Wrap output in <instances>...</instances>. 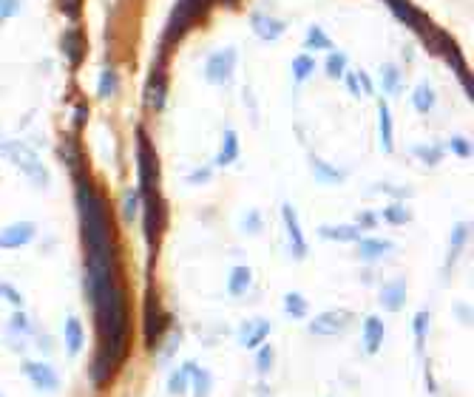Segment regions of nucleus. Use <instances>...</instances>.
Segmentation results:
<instances>
[{
	"mask_svg": "<svg viewBox=\"0 0 474 397\" xmlns=\"http://www.w3.org/2000/svg\"><path fill=\"white\" fill-rule=\"evenodd\" d=\"M383 3L395 12V17H398L401 23H406L409 29H415V31H420V34H429V20L409 3V0H383Z\"/></svg>",
	"mask_w": 474,
	"mask_h": 397,
	"instance_id": "obj_12",
	"label": "nucleus"
},
{
	"mask_svg": "<svg viewBox=\"0 0 474 397\" xmlns=\"http://www.w3.org/2000/svg\"><path fill=\"white\" fill-rule=\"evenodd\" d=\"M313 71H316V60H313L310 54H298V57L292 60V77H295V82L310 80Z\"/></svg>",
	"mask_w": 474,
	"mask_h": 397,
	"instance_id": "obj_34",
	"label": "nucleus"
},
{
	"mask_svg": "<svg viewBox=\"0 0 474 397\" xmlns=\"http://www.w3.org/2000/svg\"><path fill=\"white\" fill-rule=\"evenodd\" d=\"M383 218H386V222H390L392 227H401V225H409V222H412V210H409L403 202H392V204H386Z\"/></svg>",
	"mask_w": 474,
	"mask_h": 397,
	"instance_id": "obj_31",
	"label": "nucleus"
},
{
	"mask_svg": "<svg viewBox=\"0 0 474 397\" xmlns=\"http://www.w3.org/2000/svg\"><path fill=\"white\" fill-rule=\"evenodd\" d=\"M185 389H188V375H185V369H179V372L170 375L168 391H170V394H185Z\"/></svg>",
	"mask_w": 474,
	"mask_h": 397,
	"instance_id": "obj_42",
	"label": "nucleus"
},
{
	"mask_svg": "<svg viewBox=\"0 0 474 397\" xmlns=\"http://www.w3.org/2000/svg\"><path fill=\"white\" fill-rule=\"evenodd\" d=\"M380 306L386 313H401L406 306V278H392L380 287Z\"/></svg>",
	"mask_w": 474,
	"mask_h": 397,
	"instance_id": "obj_13",
	"label": "nucleus"
},
{
	"mask_svg": "<svg viewBox=\"0 0 474 397\" xmlns=\"http://www.w3.org/2000/svg\"><path fill=\"white\" fill-rule=\"evenodd\" d=\"M341 80L347 82V91H350L355 100H358V97H364V94H361V82H358V74H355V71H350V68H347Z\"/></svg>",
	"mask_w": 474,
	"mask_h": 397,
	"instance_id": "obj_44",
	"label": "nucleus"
},
{
	"mask_svg": "<svg viewBox=\"0 0 474 397\" xmlns=\"http://www.w3.org/2000/svg\"><path fill=\"white\" fill-rule=\"evenodd\" d=\"M82 52H85L82 34H80L77 29H68V31L63 34V54H66V60H68L71 66H77V63L82 60Z\"/></svg>",
	"mask_w": 474,
	"mask_h": 397,
	"instance_id": "obj_23",
	"label": "nucleus"
},
{
	"mask_svg": "<svg viewBox=\"0 0 474 397\" xmlns=\"http://www.w3.org/2000/svg\"><path fill=\"white\" fill-rule=\"evenodd\" d=\"M454 315H457V321H463V324H471V306L468 304H454Z\"/></svg>",
	"mask_w": 474,
	"mask_h": 397,
	"instance_id": "obj_48",
	"label": "nucleus"
},
{
	"mask_svg": "<svg viewBox=\"0 0 474 397\" xmlns=\"http://www.w3.org/2000/svg\"><path fill=\"white\" fill-rule=\"evenodd\" d=\"M182 369H185V375H188V386H191L193 397H210V391H213V377H210V372L202 369V366H196L193 361H188Z\"/></svg>",
	"mask_w": 474,
	"mask_h": 397,
	"instance_id": "obj_16",
	"label": "nucleus"
},
{
	"mask_svg": "<svg viewBox=\"0 0 474 397\" xmlns=\"http://www.w3.org/2000/svg\"><path fill=\"white\" fill-rule=\"evenodd\" d=\"M324 71H327V77L329 80H341L343 77V71H347V54L343 52H329V57H327V63H324Z\"/></svg>",
	"mask_w": 474,
	"mask_h": 397,
	"instance_id": "obj_33",
	"label": "nucleus"
},
{
	"mask_svg": "<svg viewBox=\"0 0 474 397\" xmlns=\"http://www.w3.org/2000/svg\"><path fill=\"white\" fill-rule=\"evenodd\" d=\"M236 60H239L236 46H228V49L213 52V54L205 60V80H207L210 85H225V82L233 77Z\"/></svg>",
	"mask_w": 474,
	"mask_h": 397,
	"instance_id": "obj_5",
	"label": "nucleus"
},
{
	"mask_svg": "<svg viewBox=\"0 0 474 397\" xmlns=\"http://www.w3.org/2000/svg\"><path fill=\"white\" fill-rule=\"evenodd\" d=\"M284 313H287L292 321H304V318H307V313H310V304L304 301V295H298V292H287V298H284Z\"/></svg>",
	"mask_w": 474,
	"mask_h": 397,
	"instance_id": "obj_29",
	"label": "nucleus"
},
{
	"mask_svg": "<svg viewBox=\"0 0 474 397\" xmlns=\"http://www.w3.org/2000/svg\"><path fill=\"white\" fill-rule=\"evenodd\" d=\"M412 332H415L417 352H423V343H426V335H429V313H426V310H420V313L412 318Z\"/></svg>",
	"mask_w": 474,
	"mask_h": 397,
	"instance_id": "obj_36",
	"label": "nucleus"
},
{
	"mask_svg": "<svg viewBox=\"0 0 474 397\" xmlns=\"http://www.w3.org/2000/svg\"><path fill=\"white\" fill-rule=\"evenodd\" d=\"M66 352H68V355L74 358L77 355V352L82 349V327H80V321L74 318V315H68L66 318Z\"/></svg>",
	"mask_w": 474,
	"mask_h": 397,
	"instance_id": "obj_27",
	"label": "nucleus"
},
{
	"mask_svg": "<svg viewBox=\"0 0 474 397\" xmlns=\"http://www.w3.org/2000/svg\"><path fill=\"white\" fill-rule=\"evenodd\" d=\"M358 230H372L375 225H378V213H372V210H364V213H358Z\"/></svg>",
	"mask_w": 474,
	"mask_h": 397,
	"instance_id": "obj_47",
	"label": "nucleus"
},
{
	"mask_svg": "<svg viewBox=\"0 0 474 397\" xmlns=\"http://www.w3.org/2000/svg\"><path fill=\"white\" fill-rule=\"evenodd\" d=\"M242 230H244L247 236H258V233H262V230H265L262 213H258V210H247L244 218H242Z\"/></svg>",
	"mask_w": 474,
	"mask_h": 397,
	"instance_id": "obj_37",
	"label": "nucleus"
},
{
	"mask_svg": "<svg viewBox=\"0 0 474 397\" xmlns=\"http://www.w3.org/2000/svg\"><path fill=\"white\" fill-rule=\"evenodd\" d=\"M409 151H412V156H417L429 167H435V165L443 162V148L440 145H412Z\"/></svg>",
	"mask_w": 474,
	"mask_h": 397,
	"instance_id": "obj_32",
	"label": "nucleus"
},
{
	"mask_svg": "<svg viewBox=\"0 0 474 397\" xmlns=\"http://www.w3.org/2000/svg\"><path fill=\"white\" fill-rule=\"evenodd\" d=\"M0 156L9 159L34 188H40V190L49 188V167L43 165V159H40L29 145H23L20 140H6V142H0Z\"/></svg>",
	"mask_w": 474,
	"mask_h": 397,
	"instance_id": "obj_1",
	"label": "nucleus"
},
{
	"mask_svg": "<svg viewBox=\"0 0 474 397\" xmlns=\"http://www.w3.org/2000/svg\"><path fill=\"white\" fill-rule=\"evenodd\" d=\"M449 148H452L454 156H460V159H468V156H471V145H468V140H463V137H452Z\"/></svg>",
	"mask_w": 474,
	"mask_h": 397,
	"instance_id": "obj_45",
	"label": "nucleus"
},
{
	"mask_svg": "<svg viewBox=\"0 0 474 397\" xmlns=\"http://www.w3.org/2000/svg\"><path fill=\"white\" fill-rule=\"evenodd\" d=\"M250 26H253V31H255V37L258 40H279L284 31H287V23L284 20H279V17H270V15H253L250 17Z\"/></svg>",
	"mask_w": 474,
	"mask_h": 397,
	"instance_id": "obj_15",
	"label": "nucleus"
},
{
	"mask_svg": "<svg viewBox=\"0 0 474 397\" xmlns=\"http://www.w3.org/2000/svg\"><path fill=\"white\" fill-rule=\"evenodd\" d=\"M37 236V225L34 222H15V225H6L0 227V250H17V247H26L31 244Z\"/></svg>",
	"mask_w": 474,
	"mask_h": 397,
	"instance_id": "obj_8",
	"label": "nucleus"
},
{
	"mask_svg": "<svg viewBox=\"0 0 474 397\" xmlns=\"http://www.w3.org/2000/svg\"><path fill=\"white\" fill-rule=\"evenodd\" d=\"M350 324H353L350 310H329V313H321L318 318L310 321V332L318 335V338H332V335H341Z\"/></svg>",
	"mask_w": 474,
	"mask_h": 397,
	"instance_id": "obj_7",
	"label": "nucleus"
},
{
	"mask_svg": "<svg viewBox=\"0 0 474 397\" xmlns=\"http://www.w3.org/2000/svg\"><path fill=\"white\" fill-rule=\"evenodd\" d=\"M466 241H468V222H460V225H454L452 239H449V264H446V267H452V264H454V258L460 255Z\"/></svg>",
	"mask_w": 474,
	"mask_h": 397,
	"instance_id": "obj_30",
	"label": "nucleus"
},
{
	"mask_svg": "<svg viewBox=\"0 0 474 397\" xmlns=\"http://www.w3.org/2000/svg\"><path fill=\"white\" fill-rule=\"evenodd\" d=\"M239 159V134L233 128H228L225 130V140H222V151H219V156H216V165L219 167H228V165H233Z\"/></svg>",
	"mask_w": 474,
	"mask_h": 397,
	"instance_id": "obj_25",
	"label": "nucleus"
},
{
	"mask_svg": "<svg viewBox=\"0 0 474 397\" xmlns=\"http://www.w3.org/2000/svg\"><path fill=\"white\" fill-rule=\"evenodd\" d=\"M273 369V349L267 343H262L255 349V372L258 375H267Z\"/></svg>",
	"mask_w": 474,
	"mask_h": 397,
	"instance_id": "obj_38",
	"label": "nucleus"
},
{
	"mask_svg": "<svg viewBox=\"0 0 474 397\" xmlns=\"http://www.w3.org/2000/svg\"><path fill=\"white\" fill-rule=\"evenodd\" d=\"M114 91H117V71L114 68H103L100 80H97V94L103 100H108V97H114Z\"/></svg>",
	"mask_w": 474,
	"mask_h": 397,
	"instance_id": "obj_35",
	"label": "nucleus"
},
{
	"mask_svg": "<svg viewBox=\"0 0 474 397\" xmlns=\"http://www.w3.org/2000/svg\"><path fill=\"white\" fill-rule=\"evenodd\" d=\"M304 46L310 52H332V37L321 29V26H310L307 37H304Z\"/></svg>",
	"mask_w": 474,
	"mask_h": 397,
	"instance_id": "obj_28",
	"label": "nucleus"
},
{
	"mask_svg": "<svg viewBox=\"0 0 474 397\" xmlns=\"http://www.w3.org/2000/svg\"><path fill=\"white\" fill-rule=\"evenodd\" d=\"M380 85H383V94L386 97H398L403 91V71L392 63H386L380 68Z\"/></svg>",
	"mask_w": 474,
	"mask_h": 397,
	"instance_id": "obj_21",
	"label": "nucleus"
},
{
	"mask_svg": "<svg viewBox=\"0 0 474 397\" xmlns=\"http://www.w3.org/2000/svg\"><path fill=\"white\" fill-rule=\"evenodd\" d=\"M165 100H168V77L162 74V68L156 66L145 82V103L154 108V111H162L165 108Z\"/></svg>",
	"mask_w": 474,
	"mask_h": 397,
	"instance_id": "obj_14",
	"label": "nucleus"
},
{
	"mask_svg": "<svg viewBox=\"0 0 474 397\" xmlns=\"http://www.w3.org/2000/svg\"><path fill=\"white\" fill-rule=\"evenodd\" d=\"M9 332H12V335H15V332H26V335H29V332H31L29 318H26L23 313H15V315H12V321H9Z\"/></svg>",
	"mask_w": 474,
	"mask_h": 397,
	"instance_id": "obj_46",
	"label": "nucleus"
},
{
	"mask_svg": "<svg viewBox=\"0 0 474 397\" xmlns=\"http://www.w3.org/2000/svg\"><path fill=\"white\" fill-rule=\"evenodd\" d=\"M310 167H313L316 182H321V185H343V179H347V173H343L341 167H335V165H329L318 156H310Z\"/></svg>",
	"mask_w": 474,
	"mask_h": 397,
	"instance_id": "obj_18",
	"label": "nucleus"
},
{
	"mask_svg": "<svg viewBox=\"0 0 474 397\" xmlns=\"http://www.w3.org/2000/svg\"><path fill=\"white\" fill-rule=\"evenodd\" d=\"M380 343H383V321L378 315H369L364 321V349H366V355L380 352Z\"/></svg>",
	"mask_w": 474,
	"mask_h": 397,
	"instance_id": "obj_20",
	"label": "nucleus"
},
{
	"mask_svg": "<svg viewBox=\"0 0 474 397\" xmlns=\"http://www.w3.org/2000/svg\"><path fill=\"white\" fill-rule=\"evenodd\" d=\"M0 298H3V301H9L12 306H17V310H20V306H23V295L12 287V284H6V281H0Z\"/></svg>",
	"mask_w": 474,
	"mask_h": 397,
	"instance_id": "obj_43",
	"label": "nucleus"
},
{
	"mask_svg": "<svg viewBox=\"0 0 474 397\" xmlns=\"http://www.w3.org/2000/svg\"><path fill=\"white\" fill-rule=\"evenodd\" d=\"M137 210H140V190H125V199H122V216H125V222H134Z\"/></svg>",
	"mask_w": 474,
	"mask_h": 397,
	"instance_id": "obj_39",
	"label": "nucleus"
},
{
	"mask_svg": "<svg viewBox=\"0 0 474 397\" xmlns=\"http://www.w3.org/2000/svg\"><path fill=\"white\" fill-rule=\"evenodd\" d=\"M20 9H23V0H0V23L9 17H17Z\"/></svg>",
	"mask_w": 474,
	"mask_h": 397,
	"instance_id": "obj_40",
	"label": "nucleus"
},
{
	"mask_svg": "<svg viewBox=\"0 0 474 397\" xmlns=\"http://www.w3.org/2000/svg\"><path fill=\"white\" fill-rule=\"evenodd\" d=\"M358 258L361 261H380L383 255H390L395 244L390 239H358Z\"/></svg>",
	"mask_w": 474,
	"mask_h": 397,
	"instance_id": "obj_17",
	"label": "nucleus"
},
{
	"mask_svg": "<svg viewBox=\"0 0 474 397\" xmlns=\"http://www.w3.org/2000/svg\"><path fill=\"white\" fill-rule=\"evenodd\" d=\"M250 284H253V270H250V267L239 264V267L230 270V276H228V292H230L233 298H242V295L250 290Z\"/></svg>",
	"mask_w": 474,
	"mask_h": 397,
	"instance_id": "obj_22",
	"label": "nucleus"
},
{
	"mask_svg": "<svg viewBox=\"0 0 474 397\" xmlns=\"http://www.w3.org/2000/svg\"><path fill=\"white\" fill-rule=\"evenodd\" d=\"M372 190H378V193H386V196H392L395 202H401V199H409L412 196V188H398V185H378V188H372Z\"/></svg>",
	"mask_w": 474,
	"mask_h": 397,
	"instance_id": "obj_41",
	"label": "nucleus"
},
{
	"mask_svg": "<svg viewBox=\"0 0 474 397\" xmlns=\"http://www.w3.org/2000/svg\"><path fill=\"white\" fill-rule=\"evenodd\" d=\"M281 218H284V227H287V236H290V247H292V255L295 258H304L307 255V241H304V230L298 225V216L292 210V204H281Z\"/></svg>",
	"mask_w": 474,
	"mask_h": 397,
	"instance_id": "obj_10",
	"label": "nucleus"
},
{
	"mask_svg": "<svg viewBox=\"0 0 474 397\" xmlns=\"http://www.w3.org/2000/svg\"><path fill=\"white\" fill-rule=\"evenodd\" d=\"M318 236L327 239V241H341V244H355L361 239V230L358 225H321L318 227Z\"/></svg>",
	"mask_w": 474,
	"mask_h": 397,
	"instance_id": "obj_19",
	"label": "nucleus"
},
{
	"mask_svg": "<svg viewBox=\"0 0 474 397\" xmlns=\"http://www.w3.org/2000/svg\"><path fill=\"white\" fill-rule=\"evenodd\" d=\"M378 125H380V148L390 153L392 151V114L383 100L378 103Z\"/></svg>",
	"mask_w": 474,
	"mask_h": 397,
	"instance_id": "obj_26",
	"label": "nucleus"
},
{
	"mask_svg": "<svg viewBox=\"0 0 474 397\" xmlns=\"http://www.w3.org/2000/svg\"><path fill=\"white\" fill-rule=\"evenodd\" d=\"M222 3H236V0H222Z\"/></svg>",
	"mask_w": 474,
	"mask_h": 397,
	"instance_id": "obj_51",
	"label": "nucleus"
},
{
	"mask_svg": "<svg viewBox=\"0 0 474 397\" xmlns=\"http://www.w3.org/2000/svg\"><path fill=\"white\" fill-rule=\"evenodd\" d=\"M210 6H213V0H177L174 12H170V17H168V29H165V43L168 46L179 43L185 37V31L205 17V12Z\"/></svg>",
	"mask_w": 474,
	"mask_h": 397,
	"instance_id": "obj_2",
	"label": "nucleus"
},
{
	"mask_svg": "<svg viewBox=\"0 0 474 397\" xmlns=\"http://www.w3.org/2000/svg\"><path fill=\"white\" fill-rule=\"evenodd\" d=\"M358 82H361V94H372V80H369L364 71L358 74Z\"/></svg>",
	"mask_w": 474,
	"mask_h": 397,
	"instance_id": "obj_50",
	"label": "nucleus"
},
{
	"mask_svg": "<svg viewBox=\"0 0 474 397\" xmlns=\"http://www.w3.org/2000/svg\"><path fill=\"white\" fill-rule=\"evenodd\" d=\"M140 204L145 210V239L151 244V250L159 247V239L168 227V210H165V202H162V193L159 190H151V193H140Z\"/></svg>",
	"mask_w": 474,
	"mask_h": 397,
	"instance_id": "obj_4",
	"label": "nucleus"
},
{
	"mask_svg": "<svg viewBox=\"0 0 474 397\" xmlns=\"http://www.w3.org/2000/svg\"><path fill=\"white\" fill-rule=\"evenodd\" d=\"M270 335V321L267 318H250L239 327V343L244 349H258Z\"/></svg>",
	"mask_w": 474,
	"mask_h": 397,
	"instance_id": "obj_11",
	"label": "nucleus"
},
{
	"mask_svg": "<svg viewBox=\"0 0 474 397\" xmlns=\"http://www.w3.org/2000/svg\"><path fill=\"white\" fill-rule=\"evenodd\" d=\"M207 179H210V167H199V170H193L188 176V182H193V185H205Z\"/></svg>",
	"mask_w": 474,
	"mask_h": 397,
	"instance_id": "obj_49",
	"label": "nucleus"
},
{
	"mask_svg": "<svg viewBox=\"0 0 474 397\" xmlns=\"http://www.w3.org/2000/svg\"><path fill=\"white\" fill-rule=\"evenodd\" d=\"M20 369H23V375L40 389V391H54L57 386H60V377H57V372L49 366V364H40V361H23L20 364Z\"/></svg>",
	"mask_w": 474,
	"mask_h": 397,
	"instance_id": "obj_9",
	"label": "nucleus"
},
{
	"mask_svg": "<svg viewBox=\"0 0 474 397\" xmlns=\"http://www.w3.org/2000/svg\"><path fill=\"white\" fill-rule=\"evenodd\" d=\"M435 103H438V94L432 91V85H429L426 80L417 82L415 91H412V105H415V111H417V114H429V111L435 108Z\"/></svg>",
	"mask_w": 474,
	"mask_h": 397,
	"instance_id": "obj_24",
	"label": "nucleus"
},
{
	"mask_svg": "<svg viewBox=\"0 0 474 397\" xmlns=\"http://www.w3.org/2000/svg\"><path fill=\"white\" fill-rule=\"evenodd\" d=\"M168 324H170V315L159 306L156 292L148 290L145 292V343L156 346L162 340V335L168 332Z\"/></svg>",
	"mask_w": 474,
	"mask_h": 397,
	"instance_id": "obj_6",
	"label": "nucleus"
},
{
	"mask_svg": "<svg viewBox=\"0 0 474 397\" xmlns=\"http://www.w3.org/2000/svg\"><path fill=\"white\" fill-rule=\"evenodd\" d=\"M137 170H140V193L159 190V159L151 137L137 128Z\"/></svg>",
	"mask_w": 474,
	"mask_h": 397,
	"instance_id": "obj_3",
	"label": "nucleus"
}]
</instances>
